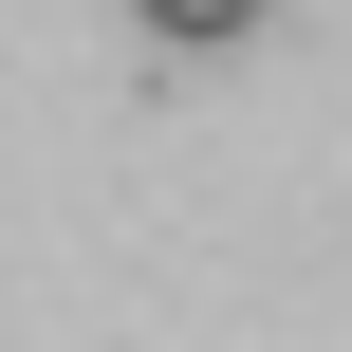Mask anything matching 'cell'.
<instances>
[{
  "instance_id": "1",
  "label": "cell",
  "mask_w": 352,
  "mask_h": 352,
  "mask_svg": "<svg viewBox=\"0 0 352 352\" xmlns=\"http://www.w3.org/2000/svg\"><path fill=\"white\" fill-rule=\"evenodd\" d=\"M130 19H148L167 56H223V37H260V0H130Z\"/></svg>"
}]
</instances>
